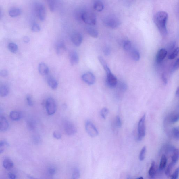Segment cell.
Here are the masks:
<instances>
[{
    "label": "cell",
    "instance_id": "cell-54",
    "mask_svg": "<svg viewBox=\"0 0 179 179\" xmlns=\"http://www.w3.org/2000/svg\"><path fill=\"white\" fill-rule=\"evenodd\" d=\"M176 95L177 97H179V87L177 88L176 92Z\"/></svg>",
    "mask_w": 179,
    "mask_h": 179
},
{
    "label": "cell",
    "instance_id": "cell-19",
    "mask_svg": "<svg viewBox=\"0 0 179 179\" xmlns=\"http://www.w3.org/2000/svg\"><path fill=\"white\" fill-rule=\"evenodd\" d=\"M168 120L170 123L172 124L178 122L179 120V112H175L171 114L169 116Z\"/></svg>",
    "mask_w": 179,
    "mask_h": 179
},
{
    "label": "cell",
    "instance_id": "cell-6",
    "mask_svg": "<svg viewBox=\"0 0 179 179\" xmlns=\"http://www.w3.org/2000/svg\"><path fill=\"white\" fill-rule=\"evenodd\" d=\"M46 107L48 115H53L55 113L56 110L55 101L52 98H48L46 101Z\"/></svg>",
    "mask_w": 179,
    "mask_h": 179
},
{
    "label": "cell",
    "instance_id": "cell-2",
    "mask_svg": "<svg viewBox=\"0 0 179 179\" xmlns=\"http://www.w3.org/2000/svg\"><path fill=\"white\" fill-rule=\"evenodd\" d=\"M82 20L87 25H95L96 23V16L93 13L90 12H84L81 15Z\"/></svg>",
    "mask_w": 179,
    "mask_h": 179
},
{
    "label": "cell",
    "instance_id": "cell-3",
    "mask_svg": "<svg viewBox=\"0 0 179 179\" xmlns=\"http://www.w3.org/2000/svg\"><path fill=\"white\" fill-rule=\"evenodd\" d=\"M146 114H145L140 119L138 124V141L142 140L146 134V126H145Z\"/></svg>",
    "mask_w": 179,
    "mask_h": 179
},
{
    "label": "cell",
    "instance_id": "cell-30",
    "mask_svg": "<svg viewBox=\"0 0 179 179\" xmlns=\"http://www.w3.org/2000/svg\"><path fill=\"white\" fill-rule=\"evenodd\" d=\"M131 56L132 59L135 61H138L140 60V54L138 51L134 49L132 51Z\"/></svg>",
    "mask_w": 179,
    "mask_h": 179
},
{
    "label": "cell",
    "instance_id": "cell-29",
    "mask_svg": "<svg viewBox=\"0 0 179 179\" xmlns=\"http://www.w3.org/2000/svg\"><path fill=\"white\" fill-rule=\"evenodd\" d=\"M8 48L9 50L11 53L15 54L17 53L18 50V47L16 43H11L8 45Z\"/></svg>",
    "mask_w": 179,
    "mask_h": 179
},
{
    "label": "cell",
    "instance_id": "cell-27",
    "mask_svg": "<svg viewBox=\"0 0 179 179\" xmlns=\"http://www.w3.org/2000/svg\"><path fill=\"white\" fill-rule=\"evenodd\" d=\"M167 159L165 156L163 155L161 157L159 169L160 170H163L165 168L167 163Z\"/></svg>",
    "mask_w": 179,
    "mask_h": 179
},
{
    "label": "cell",
    "instance_id": "cell-40",
    "mask_svg": "<svg viewBox=\"0 0 179 179\" xmlns=\"http://www.w3.org/2000/svg\"><path fill=\"white\" fill-rule=\"evenodd\" d=\"M31 30L33 32H38L40 31L41 29L40 26L38 24L35 23L32 24Z\"/></svg>",
    "mask_w": 179,
    "mask_h": 179
},
{
    "label": "cell",
    "instance_id": "cell-39",
    "mask_svg": "<svg viewBox=\"0 0 179 179\" xmlns=\"http://www.w3.org/2000/svg\"><path fill=\"white\" fill-rule=\"evenodd\" d=\"M80 176V172L79 169L75 168L74 169L72 174V178L74 179H78Z\"/></svg>",
    "mask_w": 179,
    "mask_h": 179
},
{
    "label": "cell",
    "instance_id": "cell-12",
    "mask_svg": "<svg viewBox=\"0 0 179 179\" xmlns=\"http://www.w3.org/2000/svg\"><path fill=\"white\" fill-rule=\"evenodd\" d=\"M9 123L7 119L4 116H0V130L1 131H6L9 128Z\"/></svg>",
    "mask_w": 179,
    "mask_h": 179
},
{
    "label": "cell",
    "instance_id": "cell-53",
    "mask_svg": "<svg viewBox=\"0 0 179 179\" xmlns=\"http://www.w3.org/2000/svg\"><path fill=\"white\" fill-rule=\"evenodd\" d=\"M23 41L24 43H28L30 41V39L28 36H24L23 39Z\"/></svg>",
    "mask_w": 179,
    "mask_h": 179
},
{
    "label": "cell",
    "instance_id": "cell-37",
    "mask_svg": "<svg viewBox=\"0 0 179 179\" xmlns=\"http://www.w3.org/2000/svg\"><path fill=\"white\" fill-rule=\"evenodd\" d=\"M109 109L107 108L106 107L103 108V109H101L100 112L101 117L103 119H105L108 114L109 113Z\"/></svg>",
    "mask_w": 179,
    "mask_h": 179
},
{
    "label": "cell",
    "instance_id": "cell-46",
    "mask_svg": "<svg viewBox=\"0 0 179 179\" xmlns=\"http://www.w3.org/2000/svg\"><path fill=\"white\" fill-rule=\"evenodd\" d=\"M105 55L108 56L111 53V50L109 47L106 46L105 47L103 51Z\"/></svg>",
    "mask_w": 179,
    "mask_h": 179
},
{
    "label": "cell",
    "instance_id": "cell-32",
    "mask_svg": "<svg viewBox=\"0 0 179 179\" xmlns=\"http://www.w3.org/2000/svg\"><path fill=\"white\" fill-rule=\"evenodd\" d=\"M46 1L49 6L50 10L51 12H54L55 9V0H46Z\"/></svg>",
    "mask_w": 179,
    "mask_h": 179
},
{
    "label": "cell",
    "instance_id": "cell-23",
    "mask_svg": "<svg viewBox=\"0 0 179 179\" xmlns=\"http://www.w3.org/2000/svg\"><path fill=\"white\" fill-rule=\"evenodd\" d=\"M98 59L99 62H100L101 65L103 66L105 70V71L106 74L111 72L110 69H109V68L108 67L107 63H106V61L105 60V59H103V57L101 56H98Z\"/></svg>",
    "mask_w": 179,
    "mask_h": 179
},
{
    "label": "cell",
    "instance_id": "cell-34",
    "mask_svg": "<svg viewBox=\"0 0 179 179\" xmlns=\"http://www.w3.org/2000/svg\"><path fill=\"white\" fill-rule=\"evenodd\" d=\"M132 45L131 42L129 40H125L123 43L124 49L125 51H130L131 49Z\"/></svg>",
    "mask_w": 179,
    "mask_h": 179
},
{
    "label": "cell",
    "instance_id": "cell-11",
    "mask_svg": "<svg viewBox=\"0 0 179 179\" xmlns=\"http://www.w3.org/2000/svg\"><path fill=\"white\" fill-rule=\"evenodd\" d=\"M72 41L76 46H80L83 40V37L80 34L75 33L72 34L71 37Z\"/></svg>",
    "mask_w": 179,
    "mask_h": 179
},
{
    "label": "cell",
    "instance_id": "cell-49",
    "mask_svg": "<svg viewBox=\"0 0 179 179\" xmlns=\"http://www.w3.org/2000/svg\"><path fill=\"white\" fill-rule=\"evenodd\" d=\"M0 75L1 77H5L8 75V72L7 70L5 69H3L0 72Z\"/></svg>",
    "mask_w": 179,
    "mask_h": 179
},
{
    "label": "cell",
    "instance_id": "cell-43",
    "mask_svg": "<svg viewBox=\"0 0 179 179\" xmlns=\"http://www.w3.org/2000/svg\"><path fill=\"white\" fill-rule=\"evenodd\" d=\"M116 125L118 128H120L122 127L121 120L120 117L119 116H117L116 118Z\"/></svg>",
    "mask_w": 179,
    "mask_h": 179
},
{
    "label": "cell",
    "instance_id": "cell-24",
    "mask_svg": "<svg viewBox=\"0 0 179 179\" xmlns=\"http://www.w3.org/2000/svg\"><path fill=\"white\" fill-rule=\"evenodd\" d=\"M86 31L88 35L93 38H97L99 35V34L97 30L92 28L88 27L86 28Z\"/></svg>",
    "mask_w": 179,
    "mask_h": 179
},
{
    "label": "cell",
    "instance_id": "cell-17",
    "mask_svg": "<svg viewBox=\"0 0 179 179\" xmlns=\"http://www.w3.org/2000/svg\"><path fill=\"white\" fill-rule=\"evenodd\" d=\"M22 114L20 111H13L10 112L9 116L11 120L17 121L20 120L22 118Z\"/></svg>",
    "mask_w": 179,
    "mask_h": 179
},
{
    "label": "cell",
    "instance_id": "cell-28",
    "mask_svg": "<svg viewBox=\"0 0 179 179\" xmlns=\"http://www.w3.org/2000/svg\"><path fill=\"white\" fill-rule=\"evenodd\" d=\"M104 6L103 3L101 1H97L95 3L93 8L95 10L100 12L104 9Z\"/></svg>",
    "mask_w": 179,
    "mask_h": 179
},
{
    "label": "cell",
    "instance_id": "cell-7",
    "mask_svg": "<svg viewBox=\"0 0 179 179\" xmlns=\"http://www.w3.org/2000/svg\"><path fill=\"white\" fill-rule=\"evenodd\" d=\"M35 12L37 17L41 21L45 20L46 16V11L44 6L42 4H37L35 6Z\"/></svg>",
    "mask_w": 179,
    "mask_h": 179
},
{
    "label": "cell",
    "instance_id": "cell-10",
    "mask_svg": "<svg viewBox=\"0 0 179 179\" xmlns=\"http://www.w3.org/2000/svg\"><path fill=\"white\" fill-rule=\"evenodd\" d=\"M106 82H107L108 86L110 88H115L118 84L117 77L111 72L107 74Z\"/></svg>",
    "mask_w": 179,
    "mask_h": 179
},
{
    "label": "cell",
    "instance_id": "cell-52",
    "mask_svg": "<svg viewBox=\"0 0 179 179\" xmlns=\"http://www.w3.org/2000/svg\"><path fill=\"white\" fill-rule=\"evenodd\" d=\"M8 177L11 179H14L16 178V176L14 174L10 172L8 174Z\"/></svg>",
    "mask_w": 179,
    "mask_h": 179
},
{
    "label": "cell",
    "instance_id": "cell-38",
    "mask_svg": "<svg viewBox=\"0 0 179 179\" xmlns=\"http://www.w3.org/2000/svg\"><path fill=\"white\" fill-rule=\"evenodd\" d=\"M146 151V146H144L142 149L141 151H140L139 155V159L140 161H143L144 160Z\"/></svg>",
    "mask_w": 179,
    "mask_h": 179
},
{
    "label": "cell",
    "instance_id": "cell-21",
    "mask_svg": "<svg viewBox=\"0 0 179 179\" xmlns=\"http://www.w3.org/2000/svg\"><path fill=\"white\" fill-rule=\"evenodd\" d=\"M48 84L49 86L53 90L57 89L58 86V82L55 79L51 77L48 78Z\"/></svg>",
    "mask_w": 179,
    "mask_h": 179
},
{
    "label": "cell",
    "instance_id": "cell-26",
    "mask_svg": "<svg viewBox=\"0 0 179 179\" xmlns=\"http://www.w3.org/2000/svg\"><path fill=\"white\" fill-rule=\"evenodd\" d=\"M172 162L175 164H176L179 159V148L176 149L175 148L172 153Z\"/></svg>",
    "mask_w": 179,
    "mask_h": 179
},
{
    "label": "cell",
    "instance_id": "cell-9",
    "mask_svg": "<svg viewBox=\"0 0 179 179\" xmlns=\"http://www.w3.org/2000/svg\"><path fill=\"white\" fill-rule=\"evenodd\" d=\"M82 78L84 82L89 85L94 84L96 80L94 75L90 72L84 74L82 76Z\"/></svg>",
    "mask_w": 179,
    "mask_h": 179
},
{
    "label": "cell",
    "instance_id": "cell-50",
    "mask_svg": "<svg viewBox=\"0 0 179 179\" xmlns=\"http://www.w3.org/2000/svg\"><path fill=\"white\" fill-rule=\"evenodd\" d=\"M176 43L173 41L168 46V49L169 51H172L174 49Z\"/></svg>",
    "mask_w": 179,
    "mask_h": 179
},
{
    "label": "cell",
    "instance_id": "cell-8",
    "mask_svg": "<svg viewBox=\"0 0 179 179\" xmlns=\"http://www.w3.org/2000/svg\"><path fill=\"white\" fill-rule=\"evenodd\" d=\"M64 130L66 134L68 135H73L77 133L76 127L72 122H67L64 124Z\"/></svg>",
    "mask_w": 179,
    "mask_h": 179
},
{
    "label": "cell",
    "instance_id": "cell-18",
    "mask_svg": "<svg viewBox=\"0 0 179 179\" xmlns=\"http://www.w3.org/2000/svg\"><path fill=\"white\" fill-rule=\"evenodd\" d=\"M156 172H157V169H156L155 162L154 161H153L151 163V167L148 171V174H149V177H150L151 178H154L156 175Z\"/></svg>",
    "mask_w": 179,
    "mask_h": 179
},
{
    "label": "cell",
    "instance_id": "cell-48",
    "mask_svg": "<svg viewBox=\"0 0 179 179\" xmlns=\"http://www.w3.org/2000/svg\"><path fill=\"white\" fill-rule=\"evenodd\" d=\"M179 69V58L176 61L172 67V70L175 71Z\"/></svg>",
    "mask_w": 179,
    "mask_h": 179
},
{
    "label": "cell",
    "instance_id": "cell-47",
    "mask_svg": "<svg viewBox=\"0 0 179 179\" xmlns=\"http://www.w3.org/2000/svg\"><path fill=\"white\" fill-rule=\"evenodd\" d=\"M26 100L28 105L30 106H33V102L32 101L31 97L30 95H28L26 97Z\"/></svg>",
    "mask_w": 179,
    "mask_h": 179
},
{
    "label": "cell",
    "instance_id": "cell-14",
    "mask_svg": "<svg viewBox=\"0 0 179 179\" xmlns=\"http://www.w3.org/2000/svg\"><path fill=\"white\" fill-rule=\"evenodd\" d=\"M167 51L164 48L159 50L156 55V62L159 63L163 60L167 56Z\"/></svg>",
    "mask_w": 179,
    "mask_h": 179
},
{
    "label": "cell",
    "instance_id": "cell-1",
    "mask_svg": "<svg viewBox=\"0 0 179 179\" xmlns=\"http://www.w3.org/2000/svg\"><path fill=\"white\" fill-rule=\"evenodd\" d=\"M168 15L167 12L163 11L158 12L154 16V21L161 34L165 36L167 34L166 24Z\"/></svg>",
    "mask_w": 179,
    "mask_h": 179
},
{
    "label": "cell",
    "instance_id": "cell-22",
    "mask_svg": "<svg viewBox=\"0 0 179 179\" xmlns=\"http://www.w3.org/2000/svg\"><path fill=\"white\" fill-rule=\"evenodd\" d=\"M13 162L9 158H6L3 161V166L5 168L10 169L14 167Z\"/></svg>",
    "mask_w": 179,
    "mask_h": 179
},
{
    "label": "cell",
    "instance_id": "cell-13",
    "mask_svg": "<svg viewBox=\"0 0 179 179\" xmlns=\"http://www.w3.org/2000/svg\"><path fill=\"white\" fill-rule=\"evenodd\" d=\"M69 60L72 66L76 65L78 63L79 56L76 51H71L69 54Z\"/></svg>",
    "mask_w": 179,
    "mask_h": 179
},
{
    "label": "cell",
    "instance_id": "cell-36",
    "mask_svg": "<svg viewBox=\"0 0 179 179\" xmlns=\"http://www.w3.org/2000/svg\"><path fill=\"white\" fill-rule=\"evenodd\" d=\"M179 54V47H177L174 51L171 54L168 56L169 59H173L178 55Z\"/></svg>",
    "mask_w": 179,
    "mask_h": 179
},
{
    "label": "cell",
    "instance_id": "cell-44",
    "mask_svg": "<svg viewBox=\"0 0 179 179\" xmlns=\"http://www.w3.org/2000/svg\"><path fill=\"white\" fill-rule=\"evenodd\" d=\"M56 169L53 167H50L48 169V173L49 175H54L56 173Z\"/></svg>",
    "mask_w": 179,
    "mask_h": 179
},
{
    "label": "cell",
    "instance_id": "cell-31",
    "mask_svg": "<svg viewBox=\"0 0 179 179\" xmlns=\"http://www.w3.org/2000/svg\"><path fill=\"white\" fill-rule=\"evenodd\" d=\"M9 146V143L6 140H3L0 142V153L1 154L5 150V148Z\"/></svg>",
    "mask_w": 179,
    "mask_h": 179
},
{
    "label": "cell",
    "instance_id": "cell-42",
    "mask_svg": "<svg viewBox=\"0 0 179 179\" xmlns=\"http://www.w3.org/2000/svg\"><path fill=\"white\" fill-rule=\"evenodd\" d=\"M179 175V167L176 169L175 171L172 174L171 178L172 179H177L178 178Z\"/></svg>",
    "mask_w": 179,
    "mask_h": 179
},
{
    "label": "cell",
    "instance_id": "cell-4",
    "mask_svg": "<svg viewBox=\"0 0 179 179\" xmlns=\"http://www.w3.org/2000/svg\"><path fill=\"white\" fill-rule=\"evenodd\" d=\"M103 22L106 26L113 29L118 28L121 24L120 20L114 17L105 18L103 19Z\"/></svg>",
    "mask_w": 179,
    "mask_h": 179
},
{
    "label": "cell",
    "instance_id": "cell-41",
    "mask_svg": "<svg viewBox=\"0 0 179 179\" xmlns=\"http://www.w3.org/2000/svg\"><path fill=\"white\" fill-rule=\"evenodd\" d=\"M118 87L121 91H125L127 89V85L126 84L124 83V82H120V83H119Z\"/></svg>",
    "mask_w": 179,
    "mask_h": 179
},
{
    "label": "cell",
    "instance_id": "cell-33",
    "mask_svg": "<svg viewBox=\"0 0 179 179\" xmlns=\"http://www.w3.org/2000/svg\"><path fill=\"white\" fill-rule=\"evenodd\" d=\"M172 133L174 138L179 141V126L174 127L172 129Z\"/></svg>",
    "mask_w": 179,
    "mask_h": 179
},
{
    "label": "cell",
    "instance_id": "cell-51",
    "mask_svg": "<svg viewBox=\"0 0 179 179\" xmlns=\"http://www.w3.org/2000/svg\"><path fill=\"white\" fill-rule=\"evenodd\" d=\"M161 78L163 82V83L164 85H166L167 83V78H166L165 75L164 74H162V76H161Z\"/></svg>",
    "mask_w": 179,
    "mask_h": 179
},
{
    "label": "cell",
    "instance_id": "cell-16",
    "mask_svg": "<svg viewBox=\"0 0 179 179\" xmlns=\"http://www.w3.org/2000/svg\"><path fill=\"white\" fill-rule=\"evenodd\" d=\"M39 72L40 74L43 75H47L49 72V68L46 64L41 63L38 66Z\"/></svg>",
    "mask_w": 179,
    "mask_h": 179
},
{
    "label": "cell",
    "instance_id": "cell-15",
    "mask_svg": "<svg viewBox=\"0 0 179 179\" xmlns=\"http://www.w3.org/2000/svg\"><path fill=\"white\" fill-rule=\"evenodd\" d=\"M56 51L58 55H61L65 52L66 48L65 44L62 41L59 42L56 45Z\"/></svg>",
    "mask_w": 179,
    "mask_h": 179
},
{
    "label": "cell",
    "instance_id": "cell-35",
    "mask_svg": "<svg viewBox=\"0 0 179 179\" xmlns=\"http://www.w3.org/2000/svg\"><path fill=\"white\" fill-rule=\"evenodd\" d=\"M175 163H174L173 162H172L169 164L165 171V174L167 176L169 177L170 176L171 172L172 169L173 168L174 165H175Z\"/></svg>",
    "mask_w": 179,
    "mask_h": 179
},
{
    "label": "cell",
    "instance_id": "cell-45",
    "mask_svg": "<svg viewBox=\"0 0 179 179\" xmlns=\"http://www.w3.org/2000/svg\"><path fill=\"white\" fill-rule=\"evenodd\" d=\"M53 136L54 138L57 140L60 139L62 138V135H61V134L56 131L54 132L53 133Z\"/></svg>",
    "mask_w": 179,
    "mask_h": 179
},
{
    "label": "cell",
    "instance_id": "cell-20",
    "mask_svg": "<svg viewBox=\"0 0 179 179\" xmlns=\"http://www.w3.org/2000/svg\"><path fill=\"white\" fill-rule=\"evenodd\" d=\"M22 11L19 8H14L11 9L9 11V15L12 17H16L21 15Z\"/></svg>",
    "mask_w": 179,
    "mask_h": 179
},
{
    "label": "cell",
    "instance_id": "cell-25",
    "mask_svg": "<svg viewBox=\"0 0 179 179\" xmlns=\"http://www.w3.org/2000/svg\"><path fill=\"white\" fill-rule=\"evenodd\" d=\"M9 93V88L6 85H2L0 87V96L1 97H5Z\"/></svg>",
    "mask_w": 179,
    "mask_h": 179
},
{
    "label": "cell",
    "instance_id": "cell-5",
    "mask_svg": "<svg viewBox=\"0 0 179 179\" xmlns=\"http://www.w3.org/2000/svg\"><path fill=\"white\" fill-rule=\"evenodd\" d=\"M85 128L88 134L93 138L97 136L99 134L97 128L90 121H87L85 123Z\"/></svg>",
    "mask_w": 179,
    "mask_h": 179
},
{
    "label": "cell",
    "instance_id": "cell-55",
    "mask_svg": "<svg viewBox=\"0 0 179 179\" xmlns=\"http://www.w3.org/2000/svg\"><path fill=\"white\" fill-rule=\"evenodd\" d=\"M137 179H143V178L142 177H138V178H137Z\"/></svg>",
    "mask_w": 179,
    "mask_h": 179
}]
</instances>
